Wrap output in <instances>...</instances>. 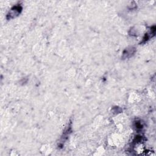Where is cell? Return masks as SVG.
<instances>
[{
    "instance_id": "3957f363",
    "label": "cell",
    "mask_w": 156,
    "mask_h": 156,
    "mask_svg": "<svg viewBox=\"0 0 156 156\" xmlns=\"http://www.w3.org/2000/svg\"><path fill=\"white\" fill-rule=\"evenodd\" d=\"M135 126H136V129H141L142 127H143V125H142L141 122H136Z\"/></svg>"
},
{
    "instance_id": "6da1fadb",
    "label": "cell",
    "mask_w": 156,
    "mask_h": 156,
    "mask_svg": "<svg viewBox=\"0 0 156 156\" xmlns=\"http://www.w3.org/2000/svg\"><path fill=\"white\" fill-rule=\"evenodd\" d=\"M22 11V7L20 5L13 6L7 15V19L10 20L18 16Z\"/></svg>"
},
{
    "instance_id": "7a4b0ae2",
    "label": "cell",
    "mask_w": 156,
    "mask_h": 156,
    "mask_svg": "<svg viewBox=\"0 0 156 156\" xmlns=\"http://www.w3.org/2000/svg\"><path fill=\"white\" fill-rule=\"evenodd\" d=\"M136 52V49L135 48L133 47V46H130V47H129L127 48H126L123 53H122V58L123 59L124 58H129L132 56H133L135 54V52Z\"/></svg>"
}]
</instances>
